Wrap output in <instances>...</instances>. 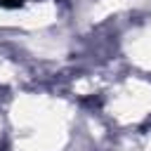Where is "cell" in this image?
<instances>
[{"mask_svg":"<svg viewBox=\"0 0 151 151\" xmlns=\"http://www.w3.org/2000/svg\"><path fill=\"white\" fill-rule=\"evenodd\" d=\"M0 5H5V7H17V5H21V0H0Z\"/></svg>","mask_w":151,"mask_h":151,"instance_id":"cell-1","label":"cell"}]
</instances>
